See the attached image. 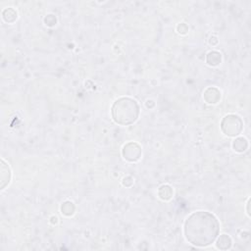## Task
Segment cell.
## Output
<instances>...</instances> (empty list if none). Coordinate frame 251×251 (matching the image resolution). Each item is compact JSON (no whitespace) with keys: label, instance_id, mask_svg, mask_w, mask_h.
<instances>
[{"label":"cell","instance_id":"3957f363","mask_svg":"<svg viewBox=\"0 0 251 251\" xmlns=\"http://www.w3.org/2000/svg\"><path fill=\"white\" fill-rule=\"evenodd\" d=\"M222 124L229 125V126H226V129L224 130L227 135H237L242 128L241 120L237 116H233V115L226 116L224 119Z\"/></svg>","mask_w":251,"mask_h":251},{"label":"cell","instance_id":"6da1fadb","mask_svg":"<svg viewBox=\"0 0 251 251\" xmlns=\"http://www.w3.org/2000/svg\"><path fill=\"white\" fill-rule=\"evenodd\" d=\"M220 225L217 218L204 211H198L190 215L184 224L186 239L196 246L211 244L219 233Z\"/></svg>","mask_w":251,"mask_h":251},{"label":"cell","instance_id":"277c9868","mask_svg":"<svg viewBox=\"0 0 251 251\" xmlns=\"http://www.w3.org/2000/svg\"><path fill=\"white\" fill-rule=\"evenodd\" d=\"M123 154H124V157L129 161H136L139 159V156L141 154V150H140V147L137 145L134 150H129V148L126 145L124 147V150H123Z\"/></svg>","mask_w":251,"mask_h":251},{"label":"cell","instance_id":"7a4b0ae2","mask_svg":"<svg viewBox=\"0 0 251 251\" xmlns=\"http://www.w3.org/2000/svg\"><path fill=\"white\" fill-rule=\"evenodd\" d=\"M139 109L136 102L130 98H121L112 108L114 120L121 125H129L136 121Z\"/></svg>","mask_w":251,"mask_h":251}]
</instances>
